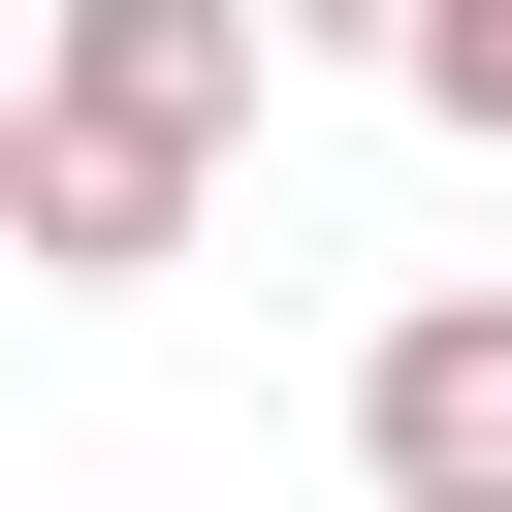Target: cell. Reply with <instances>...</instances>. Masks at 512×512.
Returning <instances> with one entry per match:
<instances>
[{"instance_id": "1", "label": "cell", "mask_w": 512, "mask_h": 512, "mask_svg": "<svg viewBox=\"0 0 512 512\" xmlns=\"http://www.w3.org/2000/svg\"><path fill=\"white\" fill-rule=\"evenodd\" d=\"M256 32H288V0H32V128L224 160V128H256Z\"/></svg>"}, {"instance_id": "2", "label": "cell", "mask_w": 512, "mask_h": 512, "mask_svg": "<svg viewBox=\"0 0 512 512\" xmlns=\"http://www.w3.org/2000/svg\"><path fill=\"white\" fill-rule=\"evenodd\" d=\"M352 480L384 512H512V288H416L352 352Z\"/></svg>"}, {"instance_id": "3", "label": "cell", "mask_w": 512, "mask_h": 512, "mask_svg": "<svg viewBox=\"0 0 512 512\" xmlns=\"http://www.w3.org/2000/svg\"><path fill=\"white\" fill-rule=\"evenodd\" d=\"M0 224H32V288H160V256H192V160H128V128H0Z\"/></svg>"}, {"instance_id": "4", "label": "cell", "mask_w": 512, "mask_h": 512, "mask_svg": "<svg viewBox=\"0 0 512 512\" xmlns=\"http://www.w3.org/2000/svg\"><path fill=\"white\" fill-rule=\"evenodd\" d=\"M416 128H512V0H448V32H416Z\"/></svg>"}, {"instance_id": "5", "label": "cell", "mask_w": 512, "mask_h": 512, "mask_svg": "<svg viewBox=\"0 0 512 512\" xmlns=\"http://www.w3.org/2000/svg\"><path fill=\"white\" fill-rule=\"evenodd\" d=\"M288 32H320V64H384V96H416V32H448V0H288Z\"/></svg>"}]
</instances>
